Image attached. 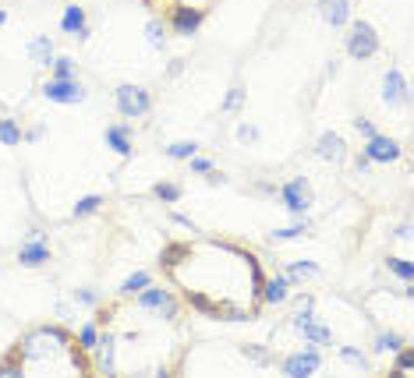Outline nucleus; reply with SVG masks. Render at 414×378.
<instances>
[{"label": "nucleus", "mask_w": 414, "mask_h": 378, "mask_svg": "<svg viewBox=\"0 0 414 378\" xmlns=\"http://www.w3.org/2000/svg\"><path fill=\"white\" fill-rule=\"evenodd\" d=\"M160 269L177 300L195 315L216 322H252L262 311L266 269L255 251L234 241H174L160 251Z\"/></svg>", "instance_id": "nucleus-1"}, {"label": "nucleus", "mask_w": 414, "mask_h": 378, "mask_svg": "<svg viewBox=\"0 0 414 378\" xmlns=\"http://www.w3.org/2000/svg\"><path fill=\"white\" fill-rule=\"evenodd\" d=\"M93 357L78 343V332L64 325H36L29 329L0 361V375H29V378H86L93 375Z\"/></svg>", "instance_id": "nucleus-2"}, {"label": "nucleus", "mask_w": 414, "mask_h": 378, "mask_svg": "<svg viewBox=\"0 0 414 378\" xmlns=\"http://www.w3.org/2000/svg\"><path fill=\"white\" fill-rule=\"evenodd\" d=\"M347 50H351V57H358V61L372 57V53L379 50L376 28H372L368 21H354V28H351V36H347Z\"/></svg>", "instance_id": "nucleus-3"}, {"label": "nucleus", "mask_w": 414, "mask_h": 378, "mask_svg": "<svg viewBox=\"0 0 414 378\" xmlns=\"http://www.w3.org/2000/svg\"><path fill=\"white\" fill-rule=\"evenodd\" d=\"M149 93L145 89H138V85H120L117 89V110L124 113V117H145L149 113Z\"/></svg>", "instance_id": "nucleus-4"}, {"label": "nucleus", "mask_w": 414, "mask_h": 378, "mask_svg": "<svg viewBox=\"0 0 414 378\" xmlns=\"http://www.w3.org/2000/svg\"><path fill=\"white\" fill-rule=\"evenodd\" d=\"M284 375H315L319 368H322V354L315 350V347H305V350H298V354H291V357H284Z\"/></svg>", "instance_id": "nucleus-5"}, {"label": "nucleus", "mask_w": 414, "mask_h": 378, "mask_svg": "<svg viewBox=\"0 0 414 378\" xmlns=\"http://www.w3.org/2000/svg\"><path fill=\"white\" fill-rule=\"evenodd\" d=\"M43 93L50 103H64V106H71V103H82L86 99V89L75 82V78H50L46 85H43Z\"/></svg>", "instance_id": "nucleus-6"}, {"label": "nucleus", "mask_w": 414, "mask_h": 378, "mask_svg": "<svg viewBox=\"0 0 414 378\" xmlns=\"http://www.w3.org/2000/svg\"><path fill=\"white\" fill-rule=\"evenodd\" d=\"M361 156L368 163H393V159H400V145L393 138H386V135H372Z\"/></svg>", "instance_id": "nucleus-7"}, {"label": "nucleus", "mask_w": 414, "mask_h": 378, "mask_svg": "<svg viewBox=\"0 0 414 378\" xmlns=\"http://www.w3.org/2000/svg\"><path fill=\"white\" fill-rule=\"evenodd\" d=\"M18 262L21 266H46L50 262V248H46L43 233H29V241L18 248Z\"/></svg>", "instance_id": "nucleus-8"}, {"label": "nucleus", "mask_w": 414, "mask_h": 378, "mask_svg": "<svg viewBox=\"0 0 414 378\" xmlns=\"http://www.w3.org/2000/svg\"><path fill=\"white\" fill-rule=\"evenodd\" d=\"M152 11H163L167 18L170 14H177V11H192V14H199V18H206V11H209V4L212 0H145Z\"/></svg>", "instance_id": "nucleus-9"}, {"label": "nucleus", "mask_w": 414, "mask_h": 378, "mask_svg": "<svg viewBox=\"0 0 414 378\" xmlns=\"http://www.w3.org/2000/svg\"><path fill=\"white\" fill-rule=\"evenodd\" d=\"M280 194H284V201H287L291 212H305V209L311 205V188L305 184V177H294L291 184H284Z\"/></svg>", "instance_id": "nucleus-10"}, {"label": "nucleus", "mask_w": 414, "mask_h": 378, "mask_svg": "<svg viewBox=\"0 0 414 378\" xmlns=\"http://www.w3.org/2000/svg\"><path fill=\"white\" fill-rule=\"evenodd\" d=\"M291 297V280L287 276H276V280H269L266 276V286H262V304H284Z\"/></svg>", "instance_id": "nucleus-11"}, {"label": "nucleus", "mask_w": 414, "mask_h": 378, "mask_svg": "<svg viewBox=\"0 0 414 378\" xmlns=\"http://www.w3.org/2000/svg\"><path fill=\"white\" fill-rule=\"evenodd\" d=\"M64 32H71V36H89V28H86V11L78 7V4H71V7H64Z\"/></svg>", "instance_id": "nucleus-12"}, {"label": "nucleus", "mask_w": 414, "mask_h": 378, "mask_svg": "<svg viewBox=\"0 0 414 378\" xmlns=\"http://www.w3.org/2000/svg\"><path fill=\"white\" fill-rule=\"evenodd\" d=\"M322 18L329 25H343L351 18V4L347 0H322Z\"/></svg>", "instance_id": "nucleus-13"}, {"label": "nucleus", "mask_w": 414, "mask_h": 378, "mask_svg": "<svg viewBox=\"0 0 414 378\" xmlns=\"http://www.w3.org/2000/svg\"><path fill=\"white\" fill-rule=\"evenodd\" d=\"M386 99L390 103H404L408 99V82H404V75L397 68H390V75H386Z\"/></svg>", "instance_id": "nucleus-14"}, {"label": "nucleus", "mask_w": 414, "mask_h": 378, "mask_svg": "<svg viewBox=\"0 0 414 378\" xmlns=\"http://www.w3.org/2000/svg\"><path fill=\"white\" fill-rule=\"evenodd\" d=\"M319 156H322V159H343V138H340V135H322Z\"/></svg>", "instance_id": "nucleus-15"}, {"label": "nucleus", "mask_w": 414, "mask_h": 378, "mask_svg": "<svg viewBox=\"0 0 414 378\" xmlns=\"http://www.w3.org/2000/svg\"><path fill=\"white\" fill-rule=\"evenodd\" d=\"M106 142H110L113 152H120V156L131 152V142H128V131H124V127H106Z\"/></svg>", "instance_id": "nucleus-16"}, {"label": "nucleus", "mask_w": 414, "mask_h": 378, "mask_svg": "<svg viewBox=\"0 0 414 378\" xmlns=\"http://www.w3.org/2000/svg\"><path fill=\"white\" fill-rule=\"evenodd\" d=\"M149 283H152V280H149V273H135V276H128V280H124L120 293H124V297H135L138 290H145Z\"/></svg>", "instance_id": "nucleus-17"}, {"label": "nucleus", "mask_w": 414, "mask_h": 378, "mask_svg": "<svg viewBox=\"0 0 414 378\" xmlns=\"http://www.w3.org/2000/svg\"><path fill=\"white\" fill-rule=\"evenodd\" d=\"M0 142L4 145H18L21 142V131L14 127V120H0Z\"/></svg>", "instance_id": "nucleus-18"}, {"label": "nucleus", "mask_w": 414, "mask_h": 378, "mask_svg": "<svg viewBox=\"0 0 414 378\" xmlns=\"http://www.w3.org/2000/svg\"><path fill=\"white\" fill-rule=\"evenodd\" d=\"M195 149H199L195 142H177V145H170L167 152H170V159H192V156H195Z\"/></svg>", "instance_id": "nucleus-19"}, {"label": "nucleus", "mask_w": 414, "mask_h": 378, "mask_svg": "<svg viewBox=\"0 0 414 378\" xmlns=\"http://www.w3.org/2000/svg\"><path fill=\"white\" fill-rule=\"evenodd\" d=\"M53 78H75V61H68V57L53 61Z\"/></svg>", "instance_id": "nucleus-20"}, {"label": "nucleus", "mask_w": 414, "mask_h": 378, "mask_svg": "<svg viewBox=\"0 0 414 378\" xmlns=\"http://www.w3.org/2000/svg\"><path fill=\"white\" fill-rule=\"evenodd\" d=\"M390 269L404 280V283H411V276H414V269L408 266V258H390Z\"/></svg>", "instance_id": "nucleus-21"}, {"label": "nucleus", "mask_w": 414, "mask_h": 378, "mask_svg": "<svg viewBox=\"0 0 414 378\" xmlns=\"http://www.w3.org/2000/svg\"><path fill=\"white\" fill-rule=\"evenodd\" d=\"M156 198H163V201H177V198H181V188H177V184H156Z\"/></svg>", "instance_id": "nucleus-22"}, {"label": "nucleus", "mask_w": 414, "mask_h": 378, "mask_svg": "<svg viewBox=\"0 0 414 378\" xmlns=\"http://www.w3.org/2000/svg\"><path fill=\"white\" fill-rule=\"evenodd\" d=\"M100 209V198L93 194V198H82L78 205H75V216H89V212H96Z\"/></svg>", "instance_id": "nucleus-23"}, {"label": "nucleus", "mask_w": 414, "mask_h": 378, "mask_svg": "<svg viewBox=\"0 0 414 378\" xmlns=\"http://www.w3.org/2000/svg\"><path fill=\"white\" fill-rule=\"evenodd\" d=\"M397 372H400V375H411V350H404V354H400V361H397Z\"/></svg>", "instance_id": "nucleus-24"}, {"label": "nucleus", "mask_w": 414, "mask_h": 378, "mask_svg": "<svg viewBox=\"0 0 414 378\" xmlns=\"http://www.w3.org/2000/svg\"><path fill=\"white\" fill-rule=\"evenodd\" d=\"M192 170H195V174H212V163H209V159H195V156H192Z\"/></svg>", "instance_id": "nucleus-25"}, {"label": "nucleus", "mask_w": 414, "mask_h": 378, "mask_svg": "<svg viewBox=\"0 0 414 378\" xmlns=\"http://www.w3.org/2000/svg\"><path fill=\"white\" fill-rule=\"evenodd\" d=\"M354 127H358V131H361L365 138H372V135H379V131L372 127V120H354Z\"/></svg>", "instance_id": "nucleus-26"}, {"label": "nucleus", "mask_w": 414, "mask_h": 378, "mask_svg": "<svg viewBox=\"0 0 414 378\" xmlns=\"http://www.w3.org/2000/svg\"><path fill=\"white\" fill-rule=\"evenodd\" d=\"M237 103H241V89H230L227 103H223V110H237Z\"/></svg>", "instance_id": "nucleus-27"}, {"label": "nucleus", "mask_w": 414, "mask_h": 378, "mask_svg": "<svg viewBox=\"0 0 414 378\" xmlns=\"http://www.w3.org/2000/svg\"><path fill=\"white\" fill-rule=\"evenodd\" d=\"M4 18H7V14H4V11H0V21H4Z\"/></svg>", "instance_id": "nucleus-28"}]
</instances>
